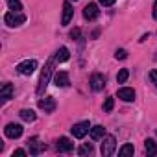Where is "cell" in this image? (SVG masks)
<instances>
[{"mask_svg":"<svg viewBox=\"0 0 157 157\" xmlns=\"http://www.w3.org/2000/svg\"><path fill=\"white\" fill-rule=\"evenodd\" d=\"M104 135H105V128H104V126H94V128H91V139H93V140H100V139H104Z\"/></svg>","mask_w":157,"mask_h":157,"instance_id":"obj_16","label":"cell"},{"mask_svg":"<svg viewBox=\"0 0 157 157\" xmlns=\"http://www.w3.org/2000/svg\"><path fill=\"white\" fill-rule=\"evenodd\" d=\"M70 57V54H68V48L67 46H61L57 52H56V59L59 61V63H63V61H67Z\"/></svg>","mask_w":157,"mask_h":157,"instance_id":"obj_18","label":"cell"},{"mask_svg":"<svg viewBox=\"0 0 157 157\" xmlns=\"http://www.w3.org/2000/svg\"><path fill=\"white\" fill-rule=\"evenodd\" d=\"M56 150H57L59 153H68V151L74 150V142H70L67 137H61V139L57 140V144H56Z\"/></svg>","mask_w":157,"mask_h":157,"instance_id":"obj_8","label":"cell"},{"mask_svg":"<svg viewBox=\"0 0 157 157\" xmlns=\"http://www.w3.org/2000/svg\"><path fill=\"white\" fill-rule=\"evenodd\" d=\"M91 131V124L87 122V120H83V122H78V124H74L72 128H70V133L76 137V139H83L87 133Z\"/></svg>","mask_w":157,"mask_h":157,"instance_id":"obj_4","label":"cell"},{"mask_svg":"<svg viewBox=\"0 0 157 157\" xmlns=\"http://www.w3.org/2000/svg\"><path fill=\"white\" fill-rule=\"evenodd\" d=\"M98 15H100V10H98V6L96 4H87L85 8H83V17L87 19V21H94V19H98Z\"/></svg>","mask_w":157,"mask_h":157,"instance_id":"obj_7","label":"cell"},{"mask_svg":"<svg viewBox=\"0 0 157 157\" xmlns=\"http://www.w3.org/2000/svg\"><path fill=\"white\" fill-rule=\"evenodd\" d=\"M35 68H37V61H33V59H26V61H22V63L17 65V72L22 74V76H30V74H33Z\"/></svg>","mask_w":157,"mask_h":157,"instance_id":"obj_5","label":"cell"},{"mask_svg":"<svg viewBox=\"0 0 157 157\" xmlns=\"http://www.w3.org/2000/svg\"><path fill=\"white\" fill-rule=\"evenodd\" d=\"M150 80H151V83H153V85L157 87V68L150 72Z\"/></svg>","mask_w":157,"mask_h":157,"instance_id":"obj_26","label":"cell"},{"mask_svg":"<svg viewBox=\"0 0 157 157\" xmlns=\"http://www.w3.org/2000/svg\"><path fill=\"white\" fill-rule=\"evenodd\" d=\"M153 19H157V0H155V4H153Z\"/></svg>","mask_w":157,"mask_h":157,"instance_id":"obj_30","label":"cell"},{"mask_svg":"<svg viewBox=\"0 0 157 157\" xmlns=\"http://www.w3.org/2000/svg\"><path fill=\"white\" fill-rule=\"evenodd\" d=\"M54 83H56L57 87H67V85H68V74L63 72V70L56 72V74H54Z\"/></svg>","mask_w":157,"mask_h":157,"instance_id":"obj_13","label":"cell"},{"mask_svg":"<svg viewBox=\"0 0 157 157\" xmlns=\"http://www.w3.org/2000/svg\"><path fill=\"white\" fill-rule=\"evenodd\" d=\"M4 133H6L8 139H19V137L22 135V126L11 122V124H8V126L4 128Z\"/></svg>","mask_w":157,"mask_h":157,"instance_id":"obj_6","label":"cell"},{"mask_svg":"<svg viewBox=\"0 0 157 157\" xmlns=\"http://www.w3.org/2000/svg\"><path fill=\"white\" fill-rule=\"evenodd\" d=\"M115 150H117V139H115L113 135L104 137V142H102V146H100L102 155H104V157H109V155L115 153Z\"/></svg>","mask_w":157,"mask_h":157,"instance_id":"obj_3","label":"cell"},{"mask_svg":"<svg viewBox=\"0 0 157 157\" xmlns=\"http://www.w3.org/2000/svg\"><path fill=\"white\" fill-rule=\"evenodd\" d=\"M54 63H56L54 57L48 59L44 70L41 72V80H39V85H37V96H43V93H44V89H46V85H48V82H50V76H52V72H54Z\"/></svg>","mask_w":157,"mask_h":157,"instance_id":"obj_1","label":"cell"},{"mask_svg":"<svg viewBox=\"0 0 157 157\" xmlns=\"http://www.w3.org/2000/svg\"><path fill=\"white\" fill-rule=\"evenodd\" d=\"M4 22H6L8 26L15 28V26H21V24L26 22V15L21 13V11H10V13L4 15Z\"/></svg>","mask_w":157,"mask_h":157,"instance_id":"obj_2","label":"cell"},{"mask_svg":"<svg viewBox=\"0 0 157 157\" xmlns=\"http://www.w3.org/2000/svg\"><path fill=\"white\" fill-rule=\"evenodd\" d=\"M115 57H117V59H126V57H128V52H126L124 48H120V50H117Z\"/></svg>","mask_w":157,"mask_h":157,"instance_id":"obj_25","label":"cell"},{"mask_svg":"<svg viewBox=\"0 0 157 157\" xmlns=\"http://www.w3.org/2000/svg\"><path fill=\"white\" fill-rule=\"evenodd\" d=\"M6 2H8V6H10L11 11H21L22 10V4L19 2V0H6Z\"/></svg>","mask_w":157,"mask_h":157,"instance_id":"obj_22","label":"cell"},{"mask_svg":"<svg viewBox=\"0 0 157 157\" xmlns=\"http://www.w3.org/2000/svg\"><path fill=\"white\" fill-rule=\"evenodd\" d=\"M28 148H30V153L32 155H39L43 150H44V142H41L37 137H32L28 140Z\"/></svg>","mask_w":157,"mask_h":157,"instance_id":"obj_9","label":"cell"},{"mask_svg":"<svg viewBox=\"0 0 157 157\" xmlns=\"http://www.w3.org/2000/svg\"><path fill=\"white\" fill-rule=\"evenodd\" d=\"M117 96L122 100V102H133L135 100V91L131 87H122L117 91Z\"/></svg>","mask_w":157,"mask_h":157,"instance_id":"obj_11","label":"cell"},{"mask_svg":"<svg viewBox=\"0 0 157 157\" xmlns=\"http://www.w3.org/2000/svg\"><path fill=\"white\" fill-rule=\"evenodd\" d=\"M39 107L44 111V113H52L56 109V100L54 98H44V100H39Z\"/></svg>","mask_w":157,"mask_h":157,"instance_id":"obj_14","label":"cell"},{"mask_svg":"<svg viewBox=\"0 0 157 157\" xmlns=\"http://www.w3.org/2000/svg\"><path fill=\"white\" fill-rule=\"evenodd\" d=\"M133 151H135L133 144H124V146L118 150V155H133Z\"/></svg>","mask_w":157,"mask_h":157,"instance_id":"obj_20","label":"cell"},{"mask_svg":"<svg viewBox=\"0 0 157 157\" xmlns=\"http://www.w3.org/2000/svg\"><path fill=\"white\" fill-rule=\"evenodd\" d=\"M98 2H100L102 6H113V4L117 2V0H98Z\"/></svg>","mask_w":157,"mask_h":157,"instance_id":"obj_28","label":"cell"},{"mask_svg":"<svg viewBox=\"0 0 157 157\" xmlns=\"http://www.w3.org/2000/svg\"><path fill=\"white\" fill-rule=\"evenodd\" d=\"M80 28H74V30H70V39H78V37H80Z\"/></svg>","mask_w":157,"mask_h":157,"instance_id":"obj_27","label":"cell"},{"mask_svg":"<svg viewBox=\"0 0 157 157\" xmlns=\"http://www.w3.org/2000/svg\"><path fill=\"white\" fill-rule=\"evenodd\" d=\"M13 94V85L11 83H4L2 89H0V98H2V102H8Z\"/></svg>","mask_w":157,"mask_h":157,"instance_id":"obj_15","label":"cell"},{"mask_svg":"<svg viewBox=\"0 0 157 157\" xmlns=\"http://www.w3.org/2000/svg\"><path fill=\"white\" fill-rule=\"evenodd\" d=\"M128 76H129L128 68H120V72L117 74V82H118V83H126V80H128Z\"/></svg>","mask_w":157,"mask_h":157,"instance_id":"obj_21","label":"cell"},{"mask_svg":"<svg viewBox=\"0 0 157 157\" xmlns=\"http://www.w3.org/2000/svg\"><path fill=\"white\" fill-rule=\"evenodd\" d=\"M19 115H21V118H22L24 122H33V120L37 118V115H35V113H33L32 109H22V111H21Z\"/></svg>","mask_w":157,"mask_h":157,"instance_id":"obj_19","label":"cell"},{"mask_svg":"<svg viewBox=\"0 0 157 157\" xmlns=\"http://www.w3.org/2000/svg\"><path fill=\"white\" fill-rule=\"evenodd\" d=\"M15 155H17V157H24V155H26V150H15V151H13V157H15Z\"/></svg>","mask_w":157,"mask_h":157,"instance_id":"obj_29","label":"cell"},{"mask_svg":"<svg viewBox=\"0 0 157 157\" xmlns=\"http://www.w3.org/2000/svg\"><path fill=\"white\" fill-rule=\"evenodd\" d=\"M144 150H146L148 155H157V144H155V140L153 139H146L144 140Z\"/></svg>","mask_w":157,"mask_h":157,"instance_id":"obj_17","label":"cell"},{"mask_svg":"<svg viewBox=\"0 0 157 157\" xmlns=\"http://www.w3.org/2000/svg\"><path fill=\"white\" fill-rule=\"evenodd\" d=\"M89 83H91V89H93V91H102V89L105 87V78H104L102 74H93Z\"/></svg>","mask_w":157,"mask_h":157,"instance_id":"obj_10","label":"cell"},{"mask_svg":"<svg viewBox=\"0 0 157 157\" xmlns=\"http://www.w3.org/2000/svg\"><path fill=\"white\" fill-rule=\"evenodd\" d=\"M72 13H74V10H72L70 2H65V4H63V17H61V26H67V24L70 22V19H72Z\"/></svg>","mask_w":157,"mask_h":157,"instance_id":"obj_12","label":"cell"},{"mask_svg":"<svg viewBox=\"0 0 157 157\" xmlns=\"http://www.w3.org/2000/svg\"><path fill=\"white\" fill-rule=\"evenodd\" d=\"M113 105H115V102H113V98H107V100H105V104H104V111H105V113H109V111H113Z\"/></svg>","mask_w":157,"mask_h":157,"instance_id":"obj_24","label":"cell"},{"mask_svg":"<svg viewBox=\"0 0 157 157\" xmlns=\"http://www.w3.org/2000/svg\"><path fill=\"white\" fill-rule=\"evenodd\" d=\"M78 153H80V155H89V153H93V144L89 142V144H83V146H80Z\"/></svg>","mask_w":157,"mask_h":157,"instance_id":"obj_23","label":"cell"}]
</instances>
